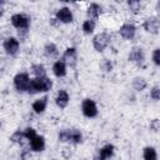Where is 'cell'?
<instances>
[{
	"instance_id": "cell-1",
	"label": "cell",
	"mask_w": 160,
	"mask_h": 160,
	"mask_svg": "<svg viewBox=\"0 0 160 160\" xmlns=\"http://www.w3.org/2000/svg\"><path fill=\"white\" fill-rule=\"evenodd\" d=\"M51 88H52V81L48 76H45V78H34L30 81V86H29L28 92L34 95V94H38V92L49 91V90H51Z\"/></svg>"
},
{
	"instance_id": "cell-2",
	"label": "cell",
	"mask_w": 160,
	"mask_h": 160,
	"mask_svg": "<svg viewBox=\"0 0 160 160\" xmlns=\"http://www.w3.org/2000/svg\"><path fill=\"white\" fill-rule=\"evenodd\" d=\"M31 79L28 72H19L14 76V86L19 92H25L29 90Z\"/></svg>"
},
{
	"instance_id": "cell-3",
	"label": "cell",
	"mask_w": 160,
	"mask_h": 160,
	"mask_svg": "<svg viewBox=\"0 0 160 160\" xmlns=\"http://www.w3.org/2000/svg\"><path fill=\"white\" fill-rule=\"evenodd\" d=\"M110 41H111V36L108 32H100V34H96L94 36V39H92V46H94V49L96 51L101 52V51H104L109 46Z\"/></svg>"
},
{
	"instance_id": "cell-4",
	"label": "cell",
	"mask_w": 160,
	"mask_h": 160,
	"mask_svg": "<svg viewBox=\"0 0 160 160\" xmlns=\"http://www.w3.org/2000/svg\"><path fill=\"white\" fill-rule=\"evenodd\" d=\"M11 21V25L18 29V30H28L29 29V25H30V18L25 14H14L10 19Z\"/></svg>"
},
{
	"instance_id": "cell-5",
	"label": "cell",
	"mask_w": 160,
	"mask_h": 160,
	"mask_svg": "<svg viewBox=\"0 0 160 160\" xmlns=\"http://www.w3.org/2000/svg\"><path fill=\"white\" fill-rule=\"evenodd\" d=\"M81 111L84 114V116L91 119V118H95L98 115V106L95 104L94 100L91 99H84L82 100V104H81Z\"/></svg>"
},
{
	"instance_id": "cell-6",
	"label": "cell",
	"mask_w": 160,
	"mask_h": 160,
	"mask_svg": "<svg viewBox=\"0 0 160 160\" xmlns=\"http://www.w3.org/2000/svg\"><path fill=\"white\" fill-rule=\"evenodd\" d=\"M2 48L5 50V52L10 56L15 55L18 51H19V48H20V42H19V39L16 38H12V36H9L4 40L2 42Z\"/></svg>"
},
{
	"instance_id": "cell-7",
	"label": "cell",
	"mask_w": 160,
	"mask_h": 160,
	"mask_svg": "<svg viewBox=\"0 0 160 160\" xmlns=\"http://www.w3.org/2000/svg\"><path fill=\"white\" fill-rule=\"evenodd\" d=\"M128 60L136 64L138 66H142V64L145 61V54H144L142 49L139 46H134L128 55Z\"/></svg>"
},
{
	"instance_id": "cell-8",
	"label": "cell",
	"mask_w": 160,
	"mask_h": 160,
	"mask_svg": "<svg viewBox=\"0 0 160 160\" xmlns=\"http://www.w3.org/2000/svg\"><path fill=\"white\" fill-rule=\"evenodd\" d=\"M142 28L146 32H150V34H158L159 32V29H160V18L158 16H150L148 19H145L144 24H142Z\"/></svg>"
},
{
	"instance_id": "cell-9",
	"label": "cell",
	"mask_w": 160,
	"mask_h": 160,
	"mask_svg": "<svg viewBox=\"0 0 160 160\" xmlns=\"http://www.w3.org/2000/svg\"><path fill=\"white\" fill-rule=\"evenodd\" d=\"M61 60L70 68L75 66L76 65V61H78V51L75 48H68L65 50V52L62 54V58Z\"/></svg>"
},
{
	"instance_id": "cell-10",
	"label": "cell",
	"mask_w": 160,
	"mask_h": 160,
	"mask_svg": "<svg viewBox=\"0 0 160 160\" xmlns=\"http://www.w3.org/2000/svg\"><path fill=\"white\" fill-rule=\"evenodd\" d=\"M55 18H56L60 22H62V24H69V22H72V20H74L72 12H71L70 8H68V6L60 8V9L56 11Z\"/></svg>"
},
{
	"instance_id": "cell-11",
	"label": "cell",
	"mask_w": 160,
	"mask_h": 160,
	"mask_svg": "<svg viewBox=\"0 0 160 160\" xmlns=\"http://www.w3.org/2000/svg\"><path fill=\"white\" fill-rule=\"evenodd\" d=\"M135 32H136V28H135L132 24H130V22L122 24L121 28H120V30H119L120 36H121L122 39H125V40H131V39H134Z\"/></svg>"
},
{
	"instance_id": "cell-12",
	"label": "cell",
	"mask_w": 160,
	"mask_h": 160,
	"mask_svg": "<svg viewBox=\"0 0 160 160\" xmlns=\"http://www.w3.org/2000/svg\"><path fill=\"white\" fill-rule=\"evenodd\" d=\"M101 12H102V8H101V5H99L96 2H91L86 9V15L90 20L98 19L101 15Z\"/></svg>"
},
{
	"instance_id": "cell-13",
	"label": "cell",
	"mask_w": 160,
	"mask_h": 160,
	"mask_svg": "<svg viewBox=\"0 0 160 160\" xmlns=\"http://www.w3.org/2000/svg\"><path fill=\"white\" fill-rule=\"evenodd\" d=\"M69 94L65 90H59L55 98V104L60 108V109H65L69 104Z\"/></svg>"
},
{
	"instance_id": "cell-14",
	"label": "cell",
	"mask_w": 160,
	"mask_h": 160,
	"mask_svg": "<svg viewBox=\"0 0 160 160\" xmlns=\"http://www.w3.org/2000/svg\"><path fill=\"white\" fill-rule=\"evenodd\" d=\"M46 106H48V96H42L40 99H36L34 102H32V110L36 114H42L45 110H46Z\"/></svg>"
},
{
	"instance_id": "cell-15",
	"label": "cell",
	"mask_w": 160,
	"mask_h": 160,
	"mask_svg": "<svg viewBox=\"0 0 160 160\" xmlns=\"http://www.w3.org/2000/svg\"><path fill=\"white\" fill-rule=\"evenodd\" d=\"M52 72L56 78H64L66 75V64L62 60H58L52 65Z\"/></svg>"
},
{
	"instance_id": "cell-16",
	"label": "cell",
	"mask_w": 160,
	"mask_h": 160,
	"mask_svg": "<svg viewBox=\"0 0 160 160\" xmlns=\"http://www.w3.org/2000/svg\"><path fill=\"white\" fill-rule=\"evenodd\" d=\"M30 148H31L32 151H36V152L42 151L45 149V139H44V136H41V135L35 136L30 141Z\"/></svg>"
},
{
	"instance_id": "cell-17",
	"label": "cell",
	"mask_w": 160,
	"mask_h": 160,
	"mask_svg": "<svg viewBox=\"0 0 160 160\" xmlns=\"http://www.w3.org/2000/svg\"><path fill=\"white\" fill-rule=\"evenodd\" d=\"M44 54H45V56L49 58V59H55V58H58V55H59L58 46H56L54 42H48V44L44 46Z\"/></svg>"
},
{
	"instance_id": "cell-18",
	"label": "cell",
	"mask_w": 160,
	"mask_h": 160,
	"mask_svg": "<svg viewBox=\"0 0 160 160\" xmlns=\"http://www.w3.org/2000/svg\"><path fill=\"white\" fill-rule=\"evenodd\" d=\"M82 141V134L78 129H69V142L80 144Z\"/></svg>"
},
{
	"instance_id": "cell-19",
	"label": "cell",
	"mask_w": 160,
	"mask_h": 160,
	"mask_svg": "<svg viewBox=\"0 0 160 160\" xmlns=\"http://www.w3.org/2000/svg\"><path fill=\"white\" fill-rule=\"evenodd\" d=\"M114 150H115L114 145L108 144V145L102 146V148L99 150V155L106 160V159H110V158H112V156H114Z\"/></svg>"
},
{
	"instance_id": "cell-20",
	"label": "cell",
	"mask_w": 160,
	"mask_h": 160,
	"mask_svg": "<svg viewBox=\"0 0 160 160\" xmlns=\"http://www.w3.org/2000/svg\"><path fill=\"white\" fill-rule=\"evenodd\" d=\"M144 160H158V152L152 146H146L142 150Z\"/></svg>"
},
{
	"instance_id": "cell-21",
	"label": "cell",
	"mask_w": 160,
	"mask_h": 160,
	"mask_svg": "<svg viewBox=\"0 0 160 160\" xmlns=\"http://www.w3.org/2000/svg\"><path fill=\"white\" fill-rule=\"evenodd\" d=\"M31 72L35 75V78H45L46 76V70L42 64H34L31 66Z\"/></svg>"
},
{
	"instance_id": "cell-22",
	"label": "cell",
	"mask_w": 160,
	"mask_h": 160,
	"mask_svg": "<svg viewBox=\"0 0 160 160\" xmlns=\"http://www.w3.org/2000/svg\"><path fill=\"white\" fill-rule=\"evenodd\" d=\"M131 85H132L134 90H136V91H142V90L146 89L148 82H146V80H145L144 78H135V79L132 80Z\"/></svg>"
},
{
	"instance_id": "cell-23",
	"label": "cell",
	"mask_w": 160,
	"mask_h": 160,
	"mask_svg": "<svg viewBox=\"0 0 160 160\" xmlns=\"http://www.w3.org/2000/svg\"><path fill=\"white\" fill-rule=\"evenodd\" d=\"M81 29H82L84 34H91V32L95 30V21H94V20H90V19L85 20V21L82 22Z\"/></svg>"
},
{
	"instance_id": "cell-24",
	"label": "cell",
	"mask_w": 160,
	"mask_h": 160,
	"mask_svg": "<svg viewBox=\"0 0 160 160\" xmlns=\"http://www.w3.org/2000/svg\"><path fill=\"white\" fill-rule=\"evenodd\" d=\"M128 6H129V9H130V11H131L132 14H139V12L141 11V8H142L141 2H140V1H136V0H130V1H128Z\"/></svg>"
},
{
	"instance_id": "cell-25",
	"label": "cell",
	"mask_w": 160,
	"mask_h": 160,
	"mask_svg": "<svg viewBox=\"0 0 160 160\" xmlns=\"http://www.w3.org/2000/svg\"><path fill=\"white\" fill-rule=\"evenodd\" d=\"M25 135H24V131H20V130H16L11 136H10V140L12 142H16V144H21L24 140H25Z\"/></svg>"
},
{
	"instance_id": "cell-26",
	"label": "cell",
	"mask_w": 160,
	"mask_h": 160,
	"mask_svg": "<svg viewBox=\"0 0 160 160\" xmlns=\"http://www.w3.org/2000/svg\"><path fill=\"white\" fill-rule=\"evenodd\" d=\"M100 69L106 71V72H109V71L112 70V62L110 60H108V59H102L100 61Z\"/></svg>"
},
{
	"instance_id": "cell-27",
	"label": "cell",
	"mask_w": 160,
	"mask_h": 160,
	"mask_svg": "<svg viewBox=\"0 0 160 160\" xmlns=\"http://www.w3.org/2000/svg\"><path fill=\"white\" fill-rule=\"evenodd\" d=\"M58 139H59L60 142H69V129L60 130V132L58 135Z\"/></svg>"
},
{
	"instance_id": "cell-28",
	"label": "cell",
	"mask_w": 160,
	"mask_h": 160,
	"mask_svg": "<svg viewBox=\"0 0 160 160\" xmlns=\"http://www.w3.org/2000/svg\"><path fill=\"white\" fill-rule=\"evenodd\" d=\"M24 135H25L26 140H30V141H31L35 136H38V135H36V130L32 129V128H26V129L24 130Z\"/></svg>"
},
{
	"instance_id": "cell-29",
	"label": "cell",
	"mask_w": 160,
	"mask_h": 160,
	"mask_svg": "<svg viewBox=\"0 0 160 160\" xmlns=\"http://www.w3.org/2000/svg\"><path fill=\"white\" fill-rule=\"evenodd\" d=\"M150 98L155 101H159L160 100V88L159 86H154L151 90H150Z\"/></svg>"
},
{
	"instance_id": "cell-30",
	"label": "cell",
	"mask_w": 160,
	"mask_h": 160,
	"mask_svg": "<svg viewBox=\"0 0 160 160\" xmlns=\"http://www.w3.org/2000/svg\"><path fill=\"white\" fill-rule=\"evenodd\" d=\"M152 62L156 66H160V48H158L152 51Z\"/></svg>"
},
{
	"instance_id": "cell-31",
	"label": "cell",
	"mask_w": 160,
	"mask_h": 160,
	"mask_svg": "<svg viewBox=\"0 0 160 160\" xmlns=\"http://www.w3.org/2000/svg\"><path fill=\"white\" fill-rule=\"evenodd\" d=\"M30 159H31V152H30V150L24 149V150L20 152V160H30Z\"/></svg>"
},
{
	"instance_id": "cell-32",
	"label": "cell",
	"mask_w": 160,
	"mask_h": 160,
	"mask_svg": "<svg viewBox=\"0 0 160 160\" xmlns=\"http://www.w3.org/2000/svg\"><path fill=\"white\" fill-rule=\"evenodd\" d=\"M150 128H151L154 131H159V130H160V121H159L158 119H154V120L151 121V124H150Z\"/></svg>"
},
{
	"instance_id": "cell-33",
	"label": "cell",
	"mask_w": 160,
	"mask_h": 160,
	"mask_svg": "<svg viewBox=\"0 0 160 160\" xmlns=\"http://www.w3.org/2000/svg\"><path fill=\"white\" fill-rule=\"evenodd\" d=\"M18 35H19V40L24 41L28 36V30H18Z\"/></svg>"
},
{
	"instance_id": "cell-34",
	"label": "cell",
	"mask_w": 160,
	"mask_h": 160,
	"mask_svg": "<svg viewBox=\"0 0 160 160\" xmlns=\"http://www.w3.org/2000/svg\"><path fill=\"white\" fill-rule=\"evenodd\" d=\"M50 24H51L52 26H59L61 22H60V21H59L56 18H52V19H50Z\"/></svg>"
},
{
	"instance_id": "cell-35",
	"label": "cell",
	"mask_w": 160,
	"mask_h": 160,
	"mask_svg": "<svg viewBox=\"0 0 160 160\" xmlns=\"http://www.w3.org/2000/svg\"><path fill=\"white\" fill-rule=\"evenodd\" d=\"M94 160H105V159H104V158H101V156H100V155L98 154V155H96V156L94 158Z\"/></svg>"
},
{
	"instance_id": "cell-36",
	"label": "cell",
	"mask_w": 160,
	"mask_h": 160,
	"mask_svg": "<svg viewBox=\"0 0 160 160\" xmlns=\"http://www.w3.org/2000/svg\"><path fill=\"white\" fill-rule=\"evenodd\" d=\"M156 10H158V11L160 12V1H159V2L156 4Z\"/></svg>"
}]
</instances>
